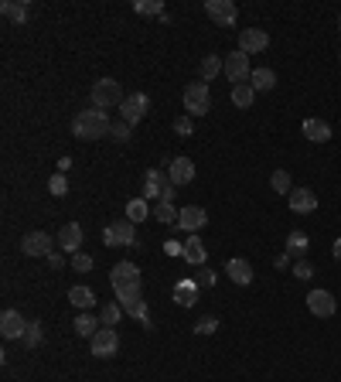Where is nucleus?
<instances>
[{
    "instance_id": "f257e3e1",
    "label": "nucleus",
    "mask_w": 341,
    "mask_h": 382,
    "mask_svg": "<svg viewBox=\"0 0 341 382\" xmlns=\"http://www.w3.org/2000/svg\"><path fill=\"white\" fill-rule=\"evenodd\" d=\"M109 284H113V293H116V300L120 304H126V300H140V286H144V277H140V270L133 267V263H116L113 267V273H109Z\"/></svg>"
},
{
    "instance_id": "f03ea898",
    "label": "nucleus",
    "mask_w": 341,
    "mask_h": 382,
    "mask_svg": "<svg viewBox=\"0 0 341 382\" xmlns=\"http://www.w3.org/2000/svg\"><path fill=\"white\" fill-rule=\"evenodd\" d=\"M109 116H106V109H82V113H76V120H72V133L79 137V140H99V137H109Z\"/></svg>"
},
{
    "instance_id": "7ed1b4c3",
    "label": "nucleus",
    "mask_w": 341,
    "mask_h": 382,
    "mask_svg": "<svg viewBox=\"0 0 341 382\" xmlns=\"http://www.w3.org/2000/svg\"><path fill=\"white\" fill-rule=\"evenodd\" d=\"M123 89H120V82L116 79H99L96 86H92V106L96 109H113V106H123Z\"/></svg>"
},
{
    "instance_id": "20e7f679",
    "label": "nucleus",
    "mask_w": 341,
    "mask_h": 382,
    "mask_svg": "<svg viewBox=\"0 0 341 382\" xmlns=\"http://www.w3.org/2000/svg\"><path fill=\"white\" fill-rule=\"evenodd\" d=\"M184 109L191 116H205L212 109V93H208V82H188L184 86Z\"/></svg>"
},
{
    "instance_id": "39448f33",
    "label": "nucleus",
    "mask_w": 341,
    "mask_h": 382,
    "mask_svg": "<svg viewBox=\"0 0 341 382\" xmlns=\"http://www.w3.org/2000/svg\"><path fill=\"white\" fill-rule=\"evenodd\" d=\"M102 243H106V246H133V243H137V225H133L130 218L109 222L106 232H102Z\"/></svg>"
},
{
    "instance_id": "423d86ee",
    "label": "nucleus",
    "mask_w": 341,
    "mask_h": 382,
    "mask_svg": "<svg viewBox=\"0 0 341 382\" xmlns=\"http://www.w3.org/2000/svg\"><path fill=\"white\" fill-rule=\"evenodd\" d=\"M250 76H253V65H250V55H246V52H232V55H226V79H229L232 86L250 82Z\"/></svg>"
},
{
    "instance_id": "0eeeda50",
    "label": "nucleus",
    "mask_w": 341,
    "mask_h": 382,
    "mask_svg": "<svg viewBox=\"0 0 341 382\" xmlns=\"http://www.w3.org/2000/svg\"><path fill=\"white\" fill-rule=\"evenodd\" d=\"M147 109H151V99L144 93H130L123 99V106H120V120L123 123H130V126H137L144 116H147Z\"/></svg>"
},
{
    "instance_id": "6e6552de",
    "label": "nucleus",
    "mask_w": 341,
    "mask_h": 382,
    "mask_svg": "<svg viewBox=\"0 0 341 382\" xmlns=\"http://www.w3.org/2000/svg\"><path fill=\"white\" fill-rule=\"evenodd\" d=\"M89 348H92L96 359H113L116 348H120V335H116L113 328H99L96 338H89Z\"/></svg>"
},
{
    "instance_id": "1a4fd4ad",
    "label": "nucleus",
    "mask_w": 341,
    "mask_h": 382,
    "mask_svg": "<svg viewBox=\"0 0 341 382\" xmlns=\"http://www.w3.org/2000/svg\"><path fill=\"white\" fill-rule=\"evenodd\" d=\"M205 14H208L215 24H222V27H232V24L239 21V10H236L232 0H208V3H205Z\"/></svg>"
},
{
    "instance_id": "9d476101",
    "label": "nucleus",
    "mask_w": 341,
    "mask_h": 382,
    "mask_svg": "<svg viewBox=\"0 0 341 382\" xmlns=\"http://www.w3.org/2000/svg\"><path fill=\"white\" fill-rule=\"evenodd\" d=\"M24 331H28V321L21 317V311L7 307V311L0 314V335H3L7 341H14V338H24Z\"/></svg>"
},
{
    "instance_id": "9b49d317",
    "label": "nucleus",
    "mask_w": 341,
    "mask_h": 382,
    "mask_svg": "<svg viewBox=\"0 0 341 382\" xmlns=\"http://www.w3.org/2000/svg\"><path fill=\"white\" fill-rule=\"evenodd\" d=\"M266 45H270V34L263 27H243L239 31V52L256 55V52H266Z\"/></svg>"
},
{
    "instance_id": "f8f14e48",
    "label": "nucleus",
    "mask_w": 341,
    "mask_h": 382,
    "mask_svg": "<svg viewBox=\"0 0 341 382\" xmlns=\"http://www.w3.org/2000/svg\"><path fill=\"white\" fill-rule=\"evenodd\" d=\"M205 222H208V215H205V208L201 205H184L181 208V215H177V225L184 229V232H198V229H205Z\"/></svg>"
},
{
    "instance_id": "ddd939ff",
    "label": "nucleus",
    "mask_w": 341,
    "mask_h": 382,
    "mask_svg": "<svg viewBox=\"0 0 341 382\" xmlns=\"http://www.w3.org/2000/svg\"><path fill=\"white\" fill-rule=\"evenodd\" d=\"M21 253H24V256H48V253H52L48 232H28V236L21 239Z\"/></svg>"
},
{
    "instance_id": "4468645a",
    "label": "nucleus",
    "mask_w": 341,
    "mask_h": 382,
    "mask_svg": "<svg viewBox=\"0 0 341 382\" xmlns=\"http://www.w3.org/2000/svg\"><path fill=\"white\" fill-rule=\"evenodd\" d=\"M307 307H311L314 317H331L338 304H335V297H331L328 290H311V293H307Z\"/></svg>"
},
{
    "instance_id": "2eb2a0df",
    "label": "nucleus",
    "mask_w": 341,
    "mask_h": 382,
    "mask_svg": "<svg viewBox=\"0 0 341 382\" xmlns=\"http://www.w3.org/2000/svg\"><path fill=\"white\" fill-rule=\"evenodd\" d=\"M287 201H290V212H297V215H311L318 208V194L311 188H294L287 194Z\"/></svg>"
},
{
    "instance_id": "dca6fc26",
    "label": "nucleus",
    "mask_w": 341,
    "mask_h": 382,
    "mask_svg": "<svg viewBox=\"0 0 341 382\" xmlns=\"http://www.w3.org/2000/svg\"><path fill=\"white\" fill-rule=\"evenodd\" d=\"M168 185H170L168 175H164V171H157V168H151V171H147V178H144V198H147V201H161V194H164Z\"/></svg>"
},
{
    "instance_id": "f3484780",
    "label": "nucleus",
    "mask_w": 341,
    "mask_h": 382,
    "mask_svg": "<svg viewBox=\"0 0 341 382\" xmlns=\"http://www.w3.org/2000/svg\"><path fill=\"white\" fill-rule=\"evenodd\" d=\"M79 246H82V225H79V222H65V225L58 229V249L79 253Z\"/></svg>"
},
{
    "instance_id": "a211bd4d",
    "label": "nucleus",
    "mask_w": 341,
    "mask_h": 382,
    "mask_svg": "<svg viewBox=\"0 0 341 382\" xmlns=\"http://www.w3.org/2000/svg\"><path fill=\"white\" fill-rule=\"evenodd\" d=\"M168 178L170 185H188V181H195V161H188V157H174L168 168Z\"/></svg>"
},
{
    "instance_id": "6ab92c4d",
    "label": "nucleus",
    "mask_w": 341,
    "mask_h": 382,
    "mask_svg": "<svg viewBox=\"0 0 341 382\" xmlns=\"http://www.w3.org/2000/svg\"><path fill=\"white\" fill-rule=\"evenodd\" d=\"M300 133L311 140V144H328L331 140V126L324 123V120H318V116H311V120H304V126H300Z\"/></svg>"
},
{
    "instance_id": "aec40b11",
    "label": "nucleus",
    "mask_w": 341,
    "mask_h": 382,
    "mask_svg": "<svg viewBox=\"0 0 341 382\" xmlns=\"http://www.w3.org/2000/svg\"><path fill=\"white\" fill-rule=\"evenodd\" d=\"M226 273H229V280L236 286L253 284V263H250V260H229V263H226Z\"/></svg>"
},
{
    "instance_id": "412c9836",
    "label": "nucleus",
    "mask_w": 341,
    "mask_h": 382,
    "mask_svg": "<svg viewBox=\"0 0 341 382\" xmlns=\"http://www.w3.org/2000/svg\"><path fill=\"white\" fill-rule=\"evenodd\" d=\"M184 263H191V267H201L205 260H208V249H205V243L198 239V236H188L184 239Z\"/></svg>"
},
{
    "instance_id": "4be33fe9",
    "label": "nucleus",
    "mask_w": 341,
    "mask_h": 382,
    "mask_svg": "<svg viewBox=\"0 0 341 382\" xmlns=\"http://www.w3.org/2000/svg\"><path fill=\"white\" fill-rule=\"evenodd\" d=\"M198 290H201V286L195 284V280H177V284H174V304L195 307V304H198Z\"/></svg>"
},
{
    "instance_id": "5701e85b",
    "label": "nucleus",
    "mask_w": 341,
    "mask_h": 382,
    "mask_svg": "<svg viewBox=\"0 0 341 382\" xmlns=\"http://www.w3.org/2000/svg\"><path fill=\"white\" fill-rule=\"evenodd\" d=\"M250 86H253L256 93H270V89L276 86V72H273V69H253Z\"/></svg>"
},
{
    "instance_id": "b1692460",
    "label": "nucleus",
    "mask_w": 341,
    "mask_h": 382,
    "mask_svg": "<svg viewBox=\"0 0 341 382\" xmlns=\"http://www.w3.org/2000/svg\"><path fill=\"white\" fill-rule=\"evenodd\" d=\"M69 300H72V307H79V311H92V307H96V293L82 284L69 290Z\"/></svg>"
},
{
    "instance_id": "393cba45",
    "label": "nucleus",
    "mask_w": 341,
    "mask_h": 382,
    "mask_svg": "<svg viewBox=\"0 0 341 382\" xmlns=\"http://www.w3.org/2000/svg\"><path fill=\"white\" fill-rule=\"evenodd\" d=\"M99 328H102V321H99L96 314H89V311H82V314L76 317V335H82V338H96Z\"/></svg>"
},
{
    "instance_id": "a878e982",
    "label": "nucleus",
    "mask_w": 341,
    "mask_h": 382,
    "mask_svg": "<svg viewBox=\"0 0 341 382\" xmlns=\"http://www.w3.org/2000/svg\"><path fill=\"white\" fill-rule=\"evenodd\" d=\"M147 215H151V201H147L144 194H140V198H130V201H126V218H130L133 225H137V222H144Z\"/></svg>"
},
{
    "instance_id": "bb28decb",
    "label": "nucleus",
    "mask_w": 341,
    "mask_h": 382,
    "mask_svg": "<svg viewBox=\"0 0 341 382\" xmlns=\"http://www.w3.org/2000/svg\"><path fill=\"white\" fill-rule=\"evenodd\" d=\"M219 72H226V58H219V55H205V58H201V82H212Z\"/></svg>"
},
{
    "instance_id": "cd10ccee",
    "label": "nucleus",
    "mask_w": 341,
    "mask_h": 382,
    "mask_svg": "<svg viewBox=\"0 0 341 382\" xmlns=\"http://www.w3.org/2000/svg\"><path fill=\"white\" fill-rule=\"evenodd\" d=\"M123 314L137 317L144 328H154V321H151V314H147V300H126V304H123Z\"/></svg>"
},
{
    "instance_id": "c85d7f7f",
    "label": "nucleus",
    "mask_w": 341,
    "mask_h": 382,
    "mask_svg": "<svg viewBox=\"0 0 341 382\" xmlns=\"http://www.w3.org/2000/svg\"><path fill=\"white\" fill-rule=\"evenodd\" d=\"M287 249H290V256H304V253L311 249V239H307V232L294 229V232L287 236Z\"/></svg>"
},
{
    "instance_id": "c756f323",
    "label": "nucleus",
    "mask_w": 341,
    "mask_h": 382,
    "mask_svg": "<svg viewBox=\"0 0 341 382\" xmlns=\"http://www.w3.org/2000/svg\"><path fill=\"white\" fill-rule=\"evenodd\" d=\"M256 99V89L250 86V82H243V86H232V102L239 106V109H250Z\"/></svg>"
},
{
    "instance_id": "7c9ffc66",
    "label": "nucleus",
    "mask_w": 341,
    "mask_h": 382,
    "mask_svg": "<svg viewBox=\"0 0 341 382\" xmlns=\"http://www.w3.org/2000/svg\"><path fill=\"white\" fill-rule=\"evenodd\" d=\"M120 317H123V304H120V300H116V304H102V311H99L102 328H116Z\"/></svg>"
},
{
    "instance_id": "2f4dec72",
    "label": "nucleus",
    "mask_w": 341,
    "mask_h": 382,
    "mask_svg": "<svg viewBox=\"0 0 341 382\" xmlns=\"http://www.w3.org/2000/svg\"><path fill=\"white\" fill-rule=\"evenodd\" d=\"M0 10H3V17H10V21H17V24H24V21H28V3L3 0V3H0Z\"/></svg>"
},
{
    "instance_id": "473e14b6",
    "label": "nucleus",
    "mask_w": 341,
    "mask_h": 382,
    "mask_svg": "<svg viewBox=\"0 0 341 382\" xmlns=\"http://www.w3.org/2000/svg\"><path fill=\"white\" fill-rule=\"evenodd\" d=\"M133 10L144 14V17H157V14H164V3H161V0H137Z\"/></svg>"
},
{
    "instance_id": "72a5a7b5",
    "label": "nucleus",
    "mask_w": 341,
    "mask_h": 382,
    "mask_svg": "<svg viewBox=\"0 0 341 382\" xmlns=\"http://www.w3.org/2000/svg\"><path fill=\"white\" fill-rule=\"evenodd\" d=\"M41 338H45L41 324H38V321H28V331H24V338H21V341H24L28 348H38V345H41Z\"/></svg>"
},
{
    "instance_id": "f704fd0d",
    "label": "nucleus",
    "mask_w": 341,
    "mask_h": 382,
    "mask_svg": "<svg viewBox=\"0 0 341 382\" xmlns=\"http://www.w3.org/2000/svg\"><path fill=\"white\" fill-rule=\"evenodd\" d=\"M270 185H273V191H280V194H290V191H294V181H290L287 171H273Z\"/></svg>"
},
{
    "instance_id": "c9c22d12",
    "label": "nucleus",
    "mask_w": 341,
    "mask_h": 382,
    "mask_svg": "<svg viewBox=\"0 0 341 382\" xmlns=\"http://www.w3.org/2000/svg\"><path fill=\"white\" fill-rule=\"evenodd\" d=\"M130 130H133L130 123H123V120H116V123L109 126V140H116V144H126V140H130Z\"/></svg>"
},
{
    "instance_id": "e433bc0d",
    "label": "nucleus",
    "mask_w": 341,
    "mask_h": 382,
    "mask_svg": "<svg viewBox=\"0 0 341 382\" xmlns=\"http://www.w3.org/2000/svg\"><path fill=\"white\" fill-rule=\"evenodd\" d=\"M177 215H181V212H177L174 205H164V201H161V205L154 208V218H157V222H164V225H170V222H177Z\"/></svg>"
},
{
    "instance_id": "4c0bfd02",
    "label": "nucleus",
    "mask_w": 341,
    "mask_h": 382,
    "mask_svg": "<svg viewBox=\"0 0 341 382\" xmlns=\"http://www.w3.org/2000/svg\"><path fill=\"white\" fill-rule=\"evenodd\" d=\"M48 191H52L55 198L69 194V178H65V175H52V181H48Z\"/></svg>"
},
{
    "instance_id": "58836bf2",
    "label": "nucleus",
    "mask_w": 341,
    "mask_h": 382,
    "mask_svg": "<svg viewBox=\"0 0 341 382\" xmlns=\"http://www.w3.org/2000/svg\"><path fill=\"white\" fill-rule=\"evenodd\" d=\"M72 270L89 273V270H92V256H89V253H82V249H79V253H72Z\"/></svg>"
},
{
    "instance_id": "ea45409f",
    "label": "nucleus",
    "mask_w": 341,
    "mask_h": 382,
    "mask_svg": "<svg viewBox=\"0 0 341 382\" xmlns=\"http://www.w3.org/2000/svg\"><path fill=\"white\" fill-rule=\"evenodd\" d=\"M174 133H177V137H191V133H195L191 116H177V120H174Z\"/></svg>"
},
{
    "instance_id": "a19ab883",
    "label": "nucleus",
    "mask_w": 341,
    "mask_h": 382,
    "mask_svg": "<svg viewBox=\"0 0 341 382\" xmlns=\"http://www.w3.org/2000/svg\"><path fill=\"white\" fill-rule=\"evenodd\" d=\"M294 277H297V280H311V277H314V267H311L307 260H297V263H294Z\"/></svg>"
},
{
    "instance_id": "79ce46f5",
    "label": "nucleus",
    "mask_w": 341,
    "mask_h": 382,
    "mask_svg": "<svg viewBox=\"0 0 341 382\" xmlns=\"http://www.w3.org/2000/svg\"><path fill=\"white\" fill-rule=\"evenodd\" d=\"M195 331H198V335H215V331H219V321H215V317H201V321L195 324Z\"/></svg>"
},
{
    "instance_id": "37998d69",
    "label": "nucleus",
    "mask_w": 341,
    "mask_h": 382,
    "mask_svg": "<svg viewBox=\"0 0 341 382\" xmlns=\"http://www.w3.org/2000/svg\"><path fill=\"white\" fill-rule=\"evenodd\" d=\"M195 284H198V286H215V273H208V270H201V273L195 277Z\"/></svg>"
},
{
    "instance_id": "c03bdc74",
    "label": "nucleus",
    "mask_w": 341,
    "mask_h": 382,
    "mask_svg": "<svg viewBox=\"0 0 341 382\" xmlns=\"http://www.w3.org/2000/svg\"><path fill=\"white\" fill-rule=\"evenodd\" d=\"M48 267H52V270H62V253L52 249V253H48Z\"/></svg>"
},
{
    "instance_id": "a18cd8bd",
    "label": "nucleus",
    "mask_w": 341,
    "mask_h": 382,
    "mask_svg": "<svg viewBox=\"0 0 341 382\" xmlns=\"http://www.w3.org/2000/svg\"><path fill=\"white\" fill-rule=\"evenodd\" d=\"M69 168H72V157H58V175H69Z\"/></svg>"
},
{
    "instance_id": "49530a36",
    "label": "nucleus",
    "mask_w": 341,
    "mask_h": 382,
    "mask_svg": "<svg viewBox=\"0 0 341 382\" xmlns=\"http://www.w3.org/2000/svg\"><path fill=\"white\" fill-rule=\"evenodd\" d=\"M331 253H335V260H341V239H335V246H331Z\"/></svg>"
},
{
    "instance_id": "de8ad7c7",
    "label": "nucleus",
    "mask_w": 341,
    "mask_h": 382,
    "mask_svg": "<svg viewBox=\"0 0 341 382\" xmlns=\"http://www.w3.org/2000/svg\"><path fill=\"white\" fill-rule=\"evenodd\" d=\"M338 27H341V17H338Z\"/></svg>"
},
{
    "instance_id": "09e8293b",
    "label": "nucleus",
    "mask_w": 341,
    "mask_h": 382,
    "mask_svg": "<svg viewBox=\"0 0 341 382\" xmlns=\"http://www.w3.org/2000/svg\"><path fill=\"white\" fill-rule=\"evenodd\" d=\"M338 62H341V55H338Z\"/></svg>"
}]
</instances>
